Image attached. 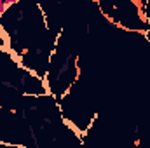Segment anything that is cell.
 Returning <instances> with one entry per match:
<instances>
[{
  "mask_svg": "<svg viewBox=\"0 0 150 148\" xmlns=\"http://www.w3.org/2000/svg\"><path fill=\"white\" fill-rule=\"evenodd\" d=\"M0 148H30V147H25V145H14V143H4V141H0Z\"/></svg>",
  "mask_w": 150,
  "mask_h": 148,
  "instance_id": "6da1fadb",
  "label": "cell"
},
{
  "mask_svg": "<svg viewBox=\"0 0 150 148\" xmlns=\"http://www.w3.org/2000/svg\"><path fill=\"white\" fill-rule=\"evenodd\" d=\"M133 147L140 148V147H142V141H140V140H133Z\"/></svg>",
  "mask_w": 150,
  "mask_h": 148,
  "instance_id": "7a4b0ae2",
  "label": "cell"
}]
</instances>
